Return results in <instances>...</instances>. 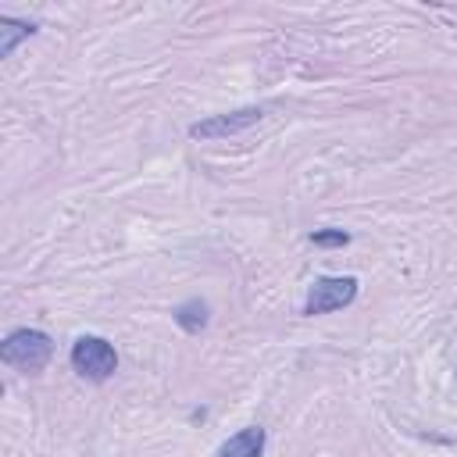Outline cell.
I'll return each mask as SVG.
<instances>
[{
    "instance_id": "cell-3",
    "label": "cell",
    "mask_w": 457,
    "mask_h": 457,
    "mask_svg": "<svg viewBox=\"0 0 457 457\" xmlns=\"http://www.w3.org/2000/svg\"><path fill=\"white\" fill-rule=\"evenodd\" d=\"M357 300V278L353 275H325L314 278L303 300V314L318 318V314H332L339 307H350Z\"/></svg>"
},
{
    "instance_id": "cell-7",
    "label": "cell",
    "mask_w": 457,
    "mask_h": 457,
    "mask_svg": "<svg viewBox=\"0 0 457 457\" xmlns=\"http://www.w3.org/2000/svg\"><path fill=\"white\" fill-rule=\"evenodd\" d=\"M32 32H36V25H32V21H18V18L0 14V57H11V54H14V46H18L21 39H29Z\"/></svg>"
},
{
    "instance_id": "cell-4",
    "label": "cell",
    "mask_w": 457,
    "mask_h": 457,
    "mask_svg": "<svg viewBox=\"0 0 457 457\" xmlns=\"http://www.w3.org/2000/svg\"><path fill=\"white\" fill-rule=\"evenodd\" d=\"M264 118V107H239V111H225V114H211L204 121L189 125V139H225V136H239L250 125H257Z\"/></svg>"
},
{
    "instance_id": "cell-2",
    "label": "cell",
    "mask_w": 457,
    "mask_h": 457,
    "mask_svg": "<svg viewBox=\"0 0 457 457\" xmlns=\"http://www.w3.org/2000/svg\"><path fill=\"white\" fill-rule=\"evenodd\" d=\"M71 368L89 382H107L118 371V350L104 336H79L71 343Z\"/></svg>"
},
{
    "instance_id": "cell-1",
    "label": "cell",
    "mask_w": 457,
    "mask_h": 457,
    "mask_svg": "<svg viewBox=\"0 0 457 457\" xmlns=\"http://www.w3.org/2000/svg\"><path fill=\"white\" fill-rule=\"evenodd\" d=\"M50 357H54V339L39 328H14L0 343V361L18 371H43Z\"/></svg>"
},
{
    "instance_id": "cell-6",
    "label": "cell",
    "mask_w": 457,
    "mask_h": 457,
    "mask_svg": "<svg viewBox=\"0 0 457 457\" xmlns=\"http://www.w3.org/2000/svg\"><path fill=\"white\" fill-rule=\"evenodd\" d=\"M171 318H175V325H179L182 332L200 336V332L207 328V321H211V307H207V300L189 296V300H182V303L171 311Z\"/></svg>"
},
{
    "instance_id": "cell-8",
    "label": "cell",
    "mask_w": 457,
    "mask_h": 457,
    "mask_svg": "<svg viewBox=\"0 0 457 457\" xmlns=\"http://www.w3.org/2000/svg\"><path fill=\"white\" fill-rule=\"evenodd\" d=\"M311 243L314 246H346L350 243V232H343V228H314L311 232Z\"/></svg>"
},
{
    "instance_id": "cell-5",
    "label": "cell",
    "mask_w": 457,
    "mask_h": 457,
    "mask_svg": "<svg viewBox=\"0 0 457 457\" xmlns=\"http://www.w3.org/2000/svg\"><path fill=\"white\" fill-rule=\"evenodd\" d=\"M218 457H264V428L246 425L218 446Z\"/></svg>"
}]
</instances>
